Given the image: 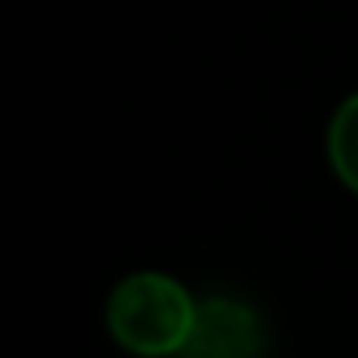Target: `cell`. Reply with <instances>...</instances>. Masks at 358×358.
<instances>
[{
  "label": "cell",
  "mask_w": 358,
  "mask_h": 358,
  "mask_svg": "<svg viewBox=\"0 0 358 358\" xmlns=\"http://www.w3.org/2000/svg\"><path fill=\"white\" fill-rule=\"evenodd\" d=\"M110 333L122 350L139 358H164L182 354V345L194 333L199 303L182 282L169 274H131L110 295Z\"/></svg>",
  "instance_id": "obj_1"
},
{
  "label": "cell",
  "mask_w": 358,
  "mask_h": 358,
  "mask_svg": "<svg viewBox=\"0 0 358 358\" xmlns=\"http://www.w3.org/2000/svg\"><path fill=\"white\" fill-rule=\"evenodd\" d=\"M262 345H266V333L257 312L241 299L215 295L199 303L194 333L177 358H262Z\"/></svg>",
  "instance_id": "obj_2"
},
{
  "label": "cell",
  "mask_w": 358,
  "mask_h": 358,
  "mask_svg": "<svg viewBox=\"0 0 358 358\" xmlns=\"http://www.w3.org/2000/svg\"><path fill=\"white\" fill-rule=\"evenodd\" d=\"M329 164L341 182L358 194V93L345 97L329 122Z\"/></svg>",
  "instance_id": "obj_3"
}]
</instances>
